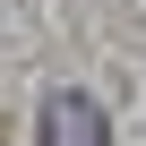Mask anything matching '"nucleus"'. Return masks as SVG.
I'll list each match as a JSON object with an SVG mask.
<instances>
[{"mask_svg": "<svg viewBox=\"0 0 146 146\" xmlns=\"http://www.w3.org/2000/svg\"><path fill=\"white\" fill-rule=\"evenodd\" d=\"M35 146H112V120H103V103H95L86 86H60V95L43 103Z\"/></svg>", "mask_w": 146, "mask_h": 146, "instance_id": "1", "label": "nucleus"}]
</instances>
